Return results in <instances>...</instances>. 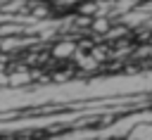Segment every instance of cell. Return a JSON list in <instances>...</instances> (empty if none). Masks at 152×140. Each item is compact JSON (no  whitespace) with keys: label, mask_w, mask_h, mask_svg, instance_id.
Returning a JSON list of instances; mask_svg holds the SVG:
<instances>
[{"label":"cell","mask_w":152,"mask_h":140,"mask_svg":"<svg viewBox=\"0 0 152 140\" xmlns=\"http://www.w3.org/2000/svg\"><path fill=\"white\" fill-rule=\"evenodd\" d=\"M131 140H152V123H140L131 131Z\"/></svg>","instance_id":"6da1fadb"},{"label":"cell","mask_w":152,"mask_h":140,"mask_svg":"<svg viewBox=\"0 0 152 140\" xmlns=\"http://www.w3.org/2000/svg\"><path fill=\"white\" fill-rule=\"evenodd\" d=\"M71 50H74V45H69V43H64V45H59V47H57V55H59V57H64V55H69Z\"/></svg>","instance_id":"7a4b0ae2"},{"label":"cell","mask_w":152,"mask_h":140,"mask_svg":"<svg viewBox=\"0 0 152 140\" xmlns=\"http://www.w3.org/2000/svg\"><path fill=\"white\" fill-rule=\"evenodd\" d=\"M95 28H97V31H107V21H104V19H97V21H95Z\"/></svg>","instance_id":"3957f363"}]
</instances>
